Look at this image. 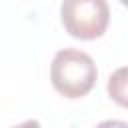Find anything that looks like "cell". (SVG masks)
<instances>
[{
    "instance_id": "cell-1",
    "label": "cell",
    "mask_w": 128,
    "mask_h": 128,
    "mask_svg": "<svg viewBox=\"0 0 128 128\" xmlns=\"http://www.w3.org/2000/svg\"><path fill=\"white\" fill-rule=\"evenodd\" d=\"M96 64L90 54L74 48H64L56 52L50 66L52 86L66 98L86 96L96 84Z\"/></svg>"
},
{
    "instance_id": "cell-2",
    "label": "cell",
    "mask_w": 128,
    "mask_h": 128,
    "mask_svg": "<svg viewBox=\"0 0 128 128\" xmlns=\"http://www.w3.org/2000/svg\"><path fill=\"white\" fill-rule=\"evenodd\" d=\"M60 18L66 32L80 40L100 38L110 22V8L106 0H64Z\"/></svg>"
},
{
    "instance_id": "cell-3",
    "label": "cell",
    "mask_w": 128,
    "mask_h": 128,
    "mask_svg": "<svg viewBox=\"0 0 128 128\" xmlns=\"http://www.w3.org/2000/svg\"><path fill=\"white\" fill-rule=\"evenodd\" d=\"M108 94L118 106L128 108V66H122V68H118L110 74Z\"/></svg>"
},
{
    "instance_id": "cell-4",
    "label": "cell",
    "mask_w": 128,
    "mask_h": 128,
    "mask_svg": "<svg viewBox=\"0 0 128 128\" xmlns=\"http://www.w3.org/2000/svg\"><path fill=\"white\" fill-rule=\"evenodd\" d=\"M96 128H128V122H122V120H104Z\"/></svg>"
},
{
    "instance_id": "cell-5",
    "label": "cell",
    "mask_w": 128,
    "mask_h": 128,
    "mask_svg": "<svg viewBox=\"0 0 128 128\" xmlns=\"http://www.w3.org/2000/svg\"><path fill=\"white\" fill-rule=\"evenodd\" d=\"M12 128H40V124L36 120H26V122H22L18 126H12Z\"/></svg>"
},
{
    "instance_id": "cell-6",
    "label": "cell",
    "mask_w": 128,
    "mask_h": 128,
    "mask_svg": "<svg viewBox=\"0 0 128 128\" xmlns=\"http://www.w3.org/2000/svg\"><path fill=\"white\" fill-rule=\"evenodd\" d=\"M120 2H122V4H124V6H128V0H120Z\"/></svg>"
}]
</instances>
